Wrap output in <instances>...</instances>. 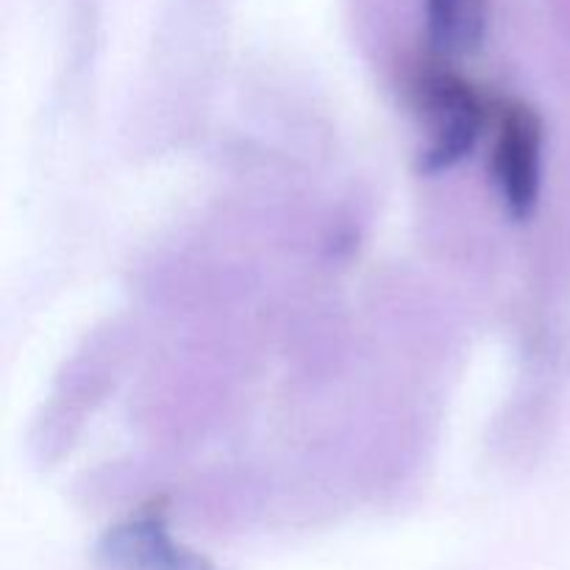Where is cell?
Instances as JSON below:
<instances>
[{"label":"cell","instance_id":"obj_1","mask_svg":"<svg viewBox=\"0 0 570 570\" xmlns=\"http://www.w3.org/2000/svg\"><path fill=\"white\" fill-rule=\"evenodd\" d=\"M410 92L426 131L417 150V170L440 176L473 154L484 126L493 120L495 104L438 56L412 70Z\"/></svg>","mask_w":570,"mask_h":570},{"label":"cell","instance_id":"obj_2","mask_svg":"<svg viewBox=\"0 0 570 570\" xmlns=\"http://www.w3.org/2000/svg\"><path fill=\"white\" fill-rule=\"evenodd\" d=\"M493 181L507 215L527 220L543 181V120L529 104L501 98L493 109Z\"/></svg>","mask_w":570,"mask_h":570},{"label":"cell","instance_id":"obj_3","mask_svg":"<svg viewBox=\"0 0 570 570\" xmlns=\"http://www.w3.org/2000/svg\"><path fill=\"white\" fill-rule=\"evenodd\" d=\"M98 570H215L206 557L173 538L161 501L106 529L98 543Z\"/></svg>","mask_w":570,"mask_h":570},{"label":"cell","instance_id":"obj_4","mask_svg":"<svg viewBox=\"0 0 570 570\" xmlns=\"http://www.w3.org/2000/svg\"><path fill=\"white\" fill-rule=\"evenodd\" d=\"M490 0H426V37L438 59L473 53L488 33Z\"/></svg>","mask_w":570,"mask_h":570}]
</instances>
